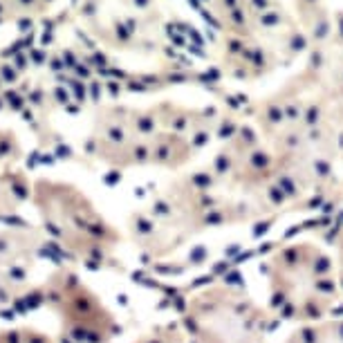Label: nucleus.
<instances>
[{"label": "nucleus", "mask_w": 343, "mask_h": 343, "mask_svg": "<svg viewBox=\"0 0 343 343\" xmlns=\"http://www.w3.org/2000/svg\"><path fill=\"white\" fill-rule=\"evenodd\" d=\"M63 200L65 207H58V202L52 198L49 209H39L45 217V227H49L58 242L77 256L103 258L115 247L112 229L103 222V217L94 211V207H90L79 195L63 193Z\"/></svg>", "instance_id": "nucleus-1"}, {"label": "nucleus", "mask_w": 343, "mask_h": 343, "mask_svg": "<svg viewBox=\"0 0 343 343\" xmlns=\"http://www.w3.org/2000/svg\"><path fill=\"white\" fill-rule=\"evenodd\" d=\"M34 249L29 233L0 229V307L9 305L25 290L34 265Z\"/></svg>", "instance_id": "nucleus-2"}, {"label": "nucleus", "mask_w": 343, "mask_h": 343, "mask_svg": "<svg viewBox=\"0 0 343 343\" xmlns=\"http://www.w3.org/2000/svg\"><path fill=\"white\" fill-rule=\"evenodd\" d=\"M0 343H54L45 332L32 328H18L0 332Z\"/></svg>", "instance_id": "nucleus-3"}, {"label": "nucleus", "mask_w": 343, "mask_h": 343, "mask_svg": "<svg viewBox=\"0 0 343 343\" xmlns=\"http://www.w3.org/2000/svg\"><path fill=\"white\" fill-rule=\"evenodd\" d=\"M115 34H117V39H119L121 43H126V41L132 39V32L128 29L126 23H115Z\"/></svg>", "instance_id": "nucleus-4"}, {"label": "nucleus", "mask_w": 343, "mask_h": 343, "mask_svg": "<svg viewBox=\"0 0 343 343\" xmlns=\"http://www.w3.org/2000/svg\"><path fill=\"white\" fill-rule=\"evenodd\" d=\"M20 49H25L23 39L14 41V43H11L7 49H2V52H0V56H2V58H7V56H18V54H20Z\"/></svg>", "instance_id": "nucleus-5"}, {"label": "nucleus", "mask_w": 343, "mask_h": 343, "mask_svg": "<svg viewBox=\"0 0 343 343\" xmlns=\"http://www.w3.org/2000/svg\"><path fill=\"white\" fill-rule=\"evenodd\" d=\"M99 9V2L97 0H86L81 5V16H86V18H90V16H94Z\"/></svg>", "instance_id": "nucleus-6"}, {"label": "nucleus", "mask_w": 343, "mask_h": 343, "mask_svg": "<svg viewBox=\"0 0 343 343\" xmlns=\"http://www.w3.org/2000/svg\"><path fill=\"white\" fill-rule=\"evenodd\" d=\"M16 27H18L23 34H29V32L34 29V20L32 18H18L16 20Z\"/></svg>", "instance_id": "nucleus-7"}, {"label": "nucleus", "mask_w": 343, "mask_h": 343, "mask_svg": "<svg viewBox=\"0 0 343 343\" xmlns=\"http://www.w3.org/2000/svg\"><path fill=\"white\" fill-rule=\"evenodd\" d=\"M0 74H2V79L5 81H16V70L11 68V65H0Z\"/></svg>", "instance_id": "nucleus-8"}, {"label": "nucleus", "mask_w": 343, "mask_h": 343, "mask_svg": "<svg viewBox=\"0 0 343 343\" xmlns=\"http://www.w3.org/2000/svg\"><path fill=\"white\" fill-rule=\"evenodd\" d=\"M29 58H32L36 65H41L45 61V52H43V49H39V47H32V49H29Z\"/></svg>", "instance_id": "nucleus-9"}, {"label": "nucleus", "mask_w": 343, "mask_h": 343, "mask_svg": "<svg viewBox=\"0 0 343 343\" xmlns=\"http://www.w3.org/2000/svg\"><path fill=\"white\" fill-rule=\"evenodd\" d=\"M14 65H16L18 70H25V68H27V56H25V54L20 52L18 56H14Z\"/></svg>", "instance_id": "nucleus-10"}, {"label": "nucleus", "mask_w": 343, "mask_h": 343, "mask_svg": "<svg viewBox=\"0 0 343 343\" xmlns=\"http://www.w3.org/2000/svg\"><path fill=\"white\" fill-rule=\"evenodd\" d=\"M56 23H58V20H54V18H43V20H41V25H43L45 32H54Z\"/></svg>", "instance_id": "nucleus-11"}, {"label": "nucleus", "mask_w": 343, "mask_h": 343, "mask_svg": "<svg viewBox=\"0 0 343 343\" xmlns=\"http://www.w3.org/2000/svg\"><path fill=\"white\" fill-rule=\"evenodd\" d=\"M34 39H36V32L32 29V32H29V34L23 39V45H25L27 49H32V45H34Z\"/></svg>", "instance_id": "nucleus-12"}, {"label": "nucleus", "mask_w": 343, "mask_h": 343, "mask_svg": "<svg viewBox=\"0 0 343 343\" xmlns=\"http://www.w3.org/2000/svg\"><path fill=\"white\" fill-rule=\"evenodd\" d=\"M54 41V32H43L41 34V45H49Z\"/></svg>", "instance_id": "nucleus-13"}, {"label": "nucleus", "mask_w": 343, "mask_h": 343, "mask_svg": "<svg viewBox=\"0 0 343 343\" xmlns=\"http://www.w3.org/2000/svg\"><path fill=\"white\" fill-rule=\"evenodd\" d=\"M49 68H52V70H61V68H65V63L61 61V58H52V63H49Z\"/></svg>", "instance_id": "nucleus-14"}, {"label": "nucleus", "mask_w": 343, "mask_h": 343, "mask_svg": "<svg viewBox=\"0 0 343 343\" xmlns=\"http://www.w3.org/2000/svg\"><path fill=\"white\" fill-rule=\"evenodd\" d=\"M135 2V7H139V9H146V7L150 5V0H132Z\"/></svg>", "instance_id": "nucleus-15"}, {"label": "nucleus", "mask_w": 343, "mask_h": 343, "mask_svg": "<svg viewBox=\"0 0 343 343\" xmlns=\"http://www.w3.org/2000/svg\"><path fill=\"white\" fill-rule=\"evenodd\" d=\"M39 0H18V5H23V7H34Z\"/></svg>", "instance_id": "nucleus-16"}, {"label": "nucleus", "mask_w": 343, "mask_h": 343, "mask_svg": "<svg viewBox=\"0 0 343 343\" xmlns=\"http://www.w3.org/2000/svg\"><path fill=\"white\" fill-rule=\"evenodd\" d=\"M2 14H5V5L0 2V18H2Z\"/></svg>", "instance_id": "nucleus-17"}, {"label": "nucleus", "mask_w": 343, "mask_h": 343, "mask_svg": "<svg viewBox=\"0 0 343 343\" xmlns=\"http://www.w3.org/2000/svg\"><path fill=\"white\" fill-rule=\"evenodd\" d=\"M43 2H47V5H49V2H54V0H43Z\"/></svg>", "instance_id": "nucleus-18"}, {"label": "nucleus", "mask_w": 343, "mask_h": 343, "mask_svg": "<svg viewBox=\"0 0 343 343\" xmlns=\"http://www.w3.org/2000/svg\"><path fill=\"white\" fill-rule=\"evenodd\" d=\"M77 2H79V0H72V5H77Z\"/></svg>", "instance_id": "nucleus-19"}, {"label": "nucleus", "mask_w": 343, "mask_h": 343, "mask_svg": "<svg viewBox=\"0 0 343 343\" xmlns=\"http://www.w3.org/2000/svg\"><path fill=\"white\" fill-rule=\"evenodd\" d=\"M0 25H2V18H0Z\"/></svg>", "instance_id": "nucleus-20"}]
</instances>
